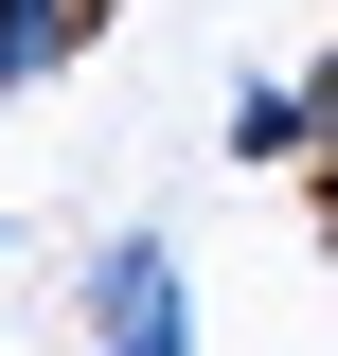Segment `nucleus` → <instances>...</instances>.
I'll list each match as a JSON object with an SVG mask.
<instances>
[{
    "mask_svg": "<svg viewBox=\"0 0 338 356\" xmlns=\"http://www.w3.org/2000/svg\"><path fill=\"white\" fill-rule=\"evenodd\" d=\"M0 250H18V232H0Z\"/></svg>",
    "mask_w": 338,
    "mask_h": 356,
    "instance_id": "nucleus-5",
    "label": "nucleus"
},
{
    "mask_svg": "<svg viewBox=\"0 0 338 356\" xmlns=\"http://www.w3.org/2000/svg\"><path fill=\"white\" fill-rule=\"evenodd\" d=\"M89 36H107V0H0V89H54Z\"/></svg>",
    "mask_w": 338,
    "mask_h": 356,
    "instance_id": "nucleus-2",
    "label": "nucleus"
},
{
    "mask_svg": "<svg viewBox=\"0 0 338 356\" xmlns=\"http://www.w3.org/2000/svg\"><path fill=\"white\" fill-rule=\"evenodd\" d=\"M89 356H196V285H178L161 232H107L89 250Z\"/></svg>",
    "mask_w": 338,
    "mask_h": 356,
    "instance_id": "nucleus-1",
    "label": "nucleus"
},
{
    "mask_svg": "<svg viewBox=\"0 0 338 356\" xmlns=\"http://www.w3.org/2000/svg\"><path fill=\"white\" fill-rule=\"evenodd\" d=\"M303 107H321V143H303V178H321V196H338V36L303 54Z\"/></svg>",
    "mask_w": 338,
    "mask_h": 356,
    "instance_id": "nucleus-4",
    "label": "nucleus"
},
{
    "mask_svg": "<svg viewBox=\"0 0 338 356\" xmlns=\"http://www.w3.org/2000/svg\"><path fill=\"white\" fill-rule=\"evenodd\" d=\"M303 143H321V107H303V72L232 89V161H303Z\"/></svg>",
    "mask_w": 338,
    "mask_h": 356,
    "instance_id": "nucleus-3",
    "label": "nucleus"
}]
</instances>
